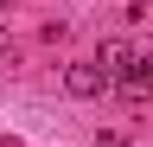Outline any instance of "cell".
<instances>
[{"label":"cell","instance_id":"1","mask_svg":"<svg viewBox=\"0 0 153 147\" xmlns=\"http://www.w3.org/2000/svg\"><path fill=\"white\" fill-rule=\"evenodd\" d=\"M96 64H102V70H108V83H121V77H128V70H134V64H140V51H134L128 39H102V51H96Z\"/></svg>","mask_w":153,"mask_h":147},{"label":"cell","instance_id":"2","mask_svg":"<svg viewBox=\"0 0 153 147\" xmlns=\"http://www.w3.org/2000/svg\"><path fill=\"white\" fill-rule=\"evenodd\" d=\"M102 83H108L102 64H70V70H64V90H70V96H96Z\"/></svg>","mask_w":153,"mask_h":147},{"label":"cell","instance_id":"3","mask_svg":"<svg viewBox=\"0 0 153 147\" xmlns=\"http://www.w3.org/2000/svg\"><path fill=\"white\" fill-rule=\"evenodd\" d=\"M147 90H153V51H140V64L121 77V96L128 102H147Z\"/></svg>","mask_w":153,"mask_h":147},{"label":"cell","instance_id":"4","mask_svg":"<svg viewBox=\"0 0 153 147\" xmlns=\"http://www.w3.org/2000/svg\"><path fill=\"white\" fill-rule=\"evenodd\" d=\"M96 147H121V141H115V134H102V141H96Z\"/></svg>","mask_w":153,"mask_h":147},{"label":"cell","instance_id":"5","mask_svg":"<svg viewBox=\"0 0 153 147\" xmlns=\"http://www.w3.org/2000/svg\"><path fill=\"white\" fill-rule=\"evenodd\" d=\"M0 51H13V45H7V32H0Z\"/></svg>","mask_w":153,"mask_h":147}]
</instances>
